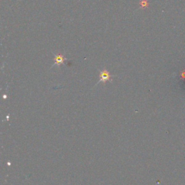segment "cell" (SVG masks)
Listing matches in <instances>:
<instances>
[{
	"instance_id": "6da1fadb",
	"label": "cell",
	"mask_w": 185,
	"mask_h": 185,
	"mask_svg": "<svg viewBox=\"0 0 185 185\" xmlns=\"http://www.w3.org/2000/svg\"><path fill=\"white\" fill-rule=\"evenodd\" d=\"M99 76H100V80H99V81L98 82L97 84L101 83V82L106 83V82L108 80L111 81V77H112V75H111L110 74H109V72L106 70V69H104V70L101 71ZM97 84H96V85H97Z\"/></svg>"
},
{
	"instance_id": "7a4b0ae2",
	"label": "cell",
	"mask_w": 185,
	"mask_h": 185,
	"mask_svg": "<svg viewBox=\"0 0 185 185\" xmlns=\"http://www.w3.org/2000/svg\"><path fill=\"white\" fill-rule=\"evenodd\" d=\"M66 60L64 56L62 55H61V54H58V55H56L55 58H54V60H55V63H54V64L53 65V67L54 65H60L61 64H62L63 62H64V61Z\"/></svg>"
}]
</instances>
